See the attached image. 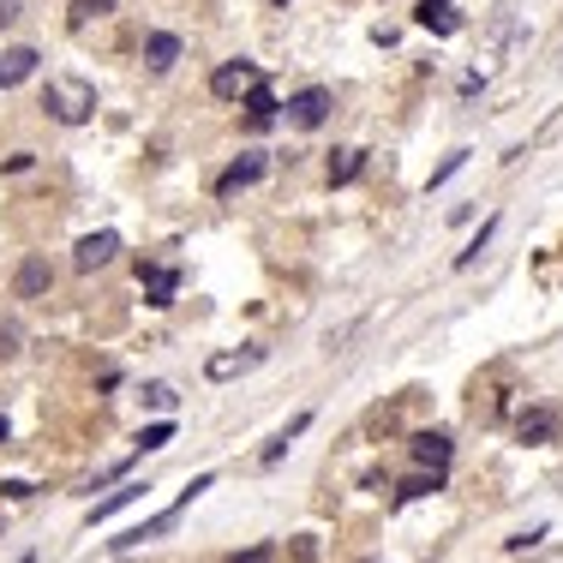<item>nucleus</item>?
Listing matches in <instances>:
<instances>
[{
    "mask_svg": "<svg viewBox=\"0 0 563 563\" xmlns=\"http://www.w3.org/2000/svg\"><path fill=\"white\" fill-rule=\"evenodd\" d=\"M114 12V0H72L67 7V31L79 36V31H91V24H102Z\"/></svg>",
    "mask_w": 563,
    "mask_h": 563,
    "instance_id": "4468645a",
    "label": "nucleus"
},
{
    "mask_svg": "<svg viewBox=\"0 0 563 563\" xmlns=\"http://www.w3.org/2000/svg\"><path fill=\"white\" fill-rule=\"evenodd\" d=\"M330 108H336V102H330L324 84H306V91L288 96V126H300V133H318V126L330 120Z\"/></svg>",
    "mask_w": 563,
    "mask_h": 563,
    "instance_id": "f03ea898",
    "label": "nucleus"
},
{
    "mask_svg": "<svg viewBox=\"0 0 563 563\" xmlns=\"http://www.w3.org/2000/svg\"><path fill=\"white\" fill-rule=\"evenodd\" d=\"M492 234H497V216H492V222H485V228H480V234H473V246H468V252H462V258H456V264H462V271H468V264H473V258H480V252H485V246H492Z\"/></svg>",
    "mask_w": 563,
    "mask_h": 563,
    "instance_id": "a211bd4d",
    "label": "nucleus"
},
{
    "mask_svg": "<svg viewBox=\"0 0 563 563\" xmlns=\"http://www.w3.org/2000/svg\"><path fill=\"white\" fill-rule=\"evenodd\" d=\"M360 169H366V150H336L330 157V186H348Z\"/></svg>",
    "mask_w": 563,
    "mask_h": 563,
    "instance_id": "f3484780",
    "label": "nucleus"
},
{
    "mask_svg": "<svg viewBox=\"0 0 563 563\" xmlns=\"http://www.w3.org/2000/svg\"><path fill=\"white\" fill-rule=\"evenodd\" d=\"M19 19H24V0H0V31H12Z\"/></svg>",
    "mask_w": 563,
    "mask_h": 563,
    "instance_id": "4be33fe9",
    "label": "nucleus"
},
{
    "mask_svg": "<svg viewBox=\"0 0 563 563\" xmlns=\"http://www.w3.org/2000/svg\"><path fill=\"white\" fill-rule=\"evenodd\" d=\"M264 360V348H240V354H210L204 360V372H210L216 383H228V378H240V372H252V366Z\"/></svg>",
    "mask_w": 563,
    "mask_h": 563,
    "instance_id": "6e6552de",
    "label": "nucleus"
},
{
    "mask_svg": "<svg viewBox=\"0 0 563 563\" xmlns=\"http://www.w3.org/2000/svg\"><path fill=\"white\" fill-rule=\"evenodd\" d=\"M169 438H174V426H169V420H162V426H145V438H138V450L150 456V450H162Z\"/></svg>",
    "mask_w": 563,
    "mask_h": 563,
    "instance_id": "6ab92c4d",
    "label": "nucleus"
},
{
    "mask_svg": "<svg viewBox=\"0 0 563 563\" xmlns=\"http://www.w3.org/2000/svg\"><path fill=\"white\" fill-rule=\"evenodd\" d=\"M516 438L521 444H552L558 438V414L552 407H528V414L516 420Z\"/></svg>",
    "mask_w": 563,
    "mask_h": 563,
    "instance_id": "9d476101",
    "label": "nucleus"
},
{
    "mask_svg": "<svg viewBox=\"0 0 563 563\" xmlns=\"http://www.w3.org/2000/svg\"><path fill=\"white\" fill-rule=\"evenodd\" d=\"M36 48H7V55H0V91H12V84H24L36 72Z\"/></svg>",
    "mask_w": 563,
    "mask_h": 563,
    "instance_id": "9b49d317",
    "label": "nucleus"
},
{
    "mask_svg": "<svg viewBox=\"0 0 563 563\" xmlns=\"http://www.w3.org/2000/svg\"><path fill=\"white\" fill-rule=\"evenodd\" d=\"M258 79H264V72L252 67V60H228V67H216V72H210V96H222V102H240V96H246Z\"/></svg>",
    "mask_w": 563,
    "mask_h": 563,
    "instance_id": "7ed1b4c3",
    "label": "nucleus"
},
{
    "mask_svg": "<svg viewBox=\"0 0 563 563\" xmlns=\"http://www.w3.org/2000/svg\"><path fill=\"white\" fill-rule=\"evenodd\" d=\"M48 282H55L48 258H24L19 276H12V294H19V300H36V294H48Z\"/></svg>",
    "mask_w": 563,
    "mask_h": 563,
    "instance_id": "1a4fd4ad",
    "label": "nucleus"
},
{
    "mask_svg": "<svg viewBox=\"0 0 563 563\" xmlns=\"http://www.w3.org/2000/svg\"><path fill=\"white\" fill-rule=\"evenodd\" d=\"M145 402H150V407H174V390H169V383H150Z\"/></svg>",
    "mask_w": 563,
    "mask_h": 563,
    "instance_id": "5701e85b",
    "label": "nucleus"
},
{
    "mask_svg": "<svg viewBox=\"0 0 563 563\" xmlns=\"http://www.w3.org/2000/svg\"><path fill=\"white\" fill-rule=\"evenodd\" d=\"M264 169H271V162H264L258 157V150H246V157H240V162H228V174H222V181H216V198H240V192H246V186H258L264 181Z\"/></svg>",
    "mask_w": 563,
    "mask_h": 563,
    "instance_id": "20e7f679",
    "label": "nucleus"
},
{
    "mask_svg": "<svg viewBox=\"0 0 563 563\" xmlns=\"http://www.w3.org/2000/svg\"><path fill=\"white\" fill-rule=\"evenodd\" d=\"M414 462L432 468V473H444V468H450V438H444V432H420V438H414Z\"/></svg>",
    "mask_w": 563,
    "mask_h": 563,
    "instance_id": "f8f14e48",
    "label": "nucleus"
},
{
    "mask_svg": "<svg viewBox=\"0 0 563 563\" xmlns=\"http://www.w3.org/2000/svg\"><path fill=\"white\" fill-rule=\"evenodd\" d=\"M19 354V324H0V360H12Z\"/></svg>",
    "mask_w": 563,
    "mask_h": 563,
    "instance_id": "412c9836",
    "label": "nucleus"
},
{
    "mask_svg": "<svg viewBox=\"0 0 563 563\" xmlns=\"http://www.w3.org/2000/svg\"><path fill=\"white\" fill-rule=\"evenodd\" d=\"M240 102H246V120H252V126H271V120H276V96H271V84H264V79L252 84Z\"/></svg>",
    "mask_w": 563,
    "mask_h": 563,
    "instance_id": "2eb2a0df",
    "label": "nucleus"
},
{
    "mask_svg": "<svg viewBox=\"0 0 563 563\" xmlns=\"http://www.w3.org/2000/svg\"><path fill=\"white\" fill-rule=\"evenodd\" d=\"M0 444H7V420H0Z\"/></svg>",
    "mask_w": 563,
    "mask_h": 563,
    "instance_id": "b1692460",
    "label": "nucleus"
},
{
    "mask_svg": "<svg viewBox=\"0 0 563 563\" xmlns=\"http://www.w3.org/2000/svg\"><path fill=\"white\" fill-rule=\"evenodd\" d=\"M114 252H120V234H114V228H102V234H84V240H79L72 264L91 276V271H102V264H114Z\"/></svg>",
    "mask_w": 563,
    "mask_h": 563,
    "instance_id": "39448f33",
    "label": "nucleus"
},
{
    "mask_svg": "<svg viewBox=\"0 0 563 563\" xmlns=\"http://www.w3.org/2000/svg\"><path fill=\"white\" fill-rule=\"evenodd\" d=\"M264 7H288V0H264Z\"/></svg>",
    "mask_w": 563,
    "mask_h": 563,
    "instance_id": "393cba45",
    "label": "nucleus"
},
{
    "mask_svg": "<svg viewBox=\"0 0 563 563\" xmlns=\"http://www.w3.org/2000/svg\"><path fill=\"white\" fill-rule=\"evenodd\" d=\"M462 162H468V150H450V157H444V169H438V174H432V186H444V181H450V174H456V169H462Z\"/></svg>",
    "mask_w": 563,
    "mask_h": 563,
    "instance_id": "aec40b11",
    "label": "nucleus"
},
{
    "mask_svg": "<svg viewBox=\"0 0 563 563\" xmlns=\"http://www.w3.org/2000/svg\"><path fill=\"white\" fill-rule=\"evenodd\" d=\"M43 108L55 114L60 126H84L96 114V84H84V79H48L43 84Z\"/></svg>",
    "mask_w": 563,
    "mask_h": 563,
    "instance_id": "f257e3e1",
    "label": "nucleus"
},
{
    "mask_svg": "<svg viewBox=\"0 0 563 563\" xmlns=\"http://www.w3.org/2000/svg\"><path fill=\"white\" fill-rule=\"evenodd\" d=\"M174 60H181V36H169V31H150V36H145V67L162 79V72H174Z\"/></svg>",
    "mask_w": 563,
    "mask_h": 563,
    "instance_id": "0eeeda50",
    "label": "nucleus"
},
{
    "mask_svg": "<svg viewBox=\"0 0 563 563\" xmlns=\"http://www.w3.org/2000/svg\"><path fill=\"white\" fill-rule=\"evenodd\" d=\"M138 282H145V300L150 306H169L174 288H181V271H150V264H138Z\"/></svg>",
    "mask_w": 563,
    "mask_h": 563,
    "instance_id": "ddd939ff",
    "label": "nucleus"
},
{
    "mask_svg": "<svg viewBox=\"0 0 563 563\" xmlns=\"http://www.w3.org/2000/svg\"><path fill=\"white\" fill-rule=\"evenodd\" d=\"M138 497H145V485H120V492H108V497H102V504H96V509H91V516H84V521H91V528H96V521H108L114 509L138 504Z\"/></svg>",
    "mask_w": 563,
    "mask_h": 563,
    "instance_id": "dca6fc26",
    "label": "nucleus"
},
{
    "mask_svg": "<svg viewBox=\"0 0 563 563\" xmlns=\"http://www.w3.org/2000/svg\"><path fill=\"white\" fill-rule=\"evenodd\" d=\"M414 19H420V31H432V36H456V31H462V12H456V0H420Z\"/></svg>",
    "mask_w": 563,
    "mask_h": 563,
    "instance_id": "423d86ee",
    "label": "nucleus"
}]
</instances>
